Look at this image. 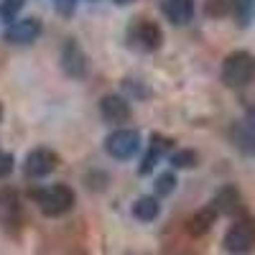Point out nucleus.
<instances>
[{
	"label": "nucleus",
	"mask_w": 255,
	"mask_h": 255,
	"mask_svg": "<svg viewBox=\"0 0 255 255\" xmlns=\"http://www.w3.org/2000/svg\"><path fill=\"white\" fill-rule=\"evenodd\" d=\"M220 79L230 90H243L248 84H253L255 82V54H250L245 49L230 51L222 61Z\"/></svg>",
	"instance_id": "nucleus-1"
},
{
	"label": "nucleus",
	"mask_w": 255,
	"mask_h": 255,
	"mask_svg": "<svg viewBox=\"0 0 255 255\" xmlns=\"http://www.w3.org/2000/svg\"><path fill=\"white\" fill-rule=\"evenodd\" d=\"M33 202L38 204V209L44 212L46 217H61L74 207L77 202V194L74 189L67 186V184H51L46 189H33L31 191Z\"/></svg>",
	"instance_id": "nucleus-2"
},
{
	"label": "nucleus",
	"mask_w": 255,
	"mask_h": 255,
	"mask_svg": "<svg viewBox=\"0 0 255 255\" xmlns=\"http://www.w3.org/2000/svg\"><path fill=\"white\" fill-rule=\"evenodd\" d=\"M255 248V217H238L225 232V250L232 255H248Z\"/></svg>",
	"instance_id": "nucleus-3"
},
{
	"label": "nucleus",
	"mask_w": 255,
	"mask_h": 255,
	"mask_svg": "<svg viewBox=\"0 0 255 255\" xmlns=\"http://www.w3.org/2000/svg\"><path fill=\"white\" fill-rule=\"evenodd\" d=\"M140 148V133L135 128H118L108 138H105V151L115 161H128L138 153Z\"/></svg>",
	"instance_id": "nucleus-4"
},
{
	"label": "nucleus",
	"mask_w": 255,
	"mask_h": 255,
	"mask_svg": "<svg viewBox=\"0 0 255 255\" xmlns=\"http://www.w3.org/2000/svg\"><path fill=\"white\" fill-rule=\"evenodd\" d=\"M56 166H59V153L51 151V148H33V151L26 156L23 161V174L28 179H44L49 174L56 171Z\"/></svg>",
	"instance_id": "nucleus-5"
},
{
	"label": "nucleus",
	"mask_w": 255,
	"mask_h": 255,
	"mask_svg": "<svg viewBox=\"0 0 255 255\" xmlns=\"http://www.w3.org/2000/svg\"><path fill=\"white\" fill-rule=\"evenodd\" d=\"M100 115H102L105 123L123 128L128 120H130V115H133L130 100L123 97V95H105L100 100Z\"/></svg>",
	"instance_id": "nucleus-6"
},
{
	"label": "nucleus",
	"mask_w": 255,
	"mask_h": 255,
	"mask_svg": "<svg viewBox=\"0 0 255 255\" xmlns=\"http://www.w3.org/2000/svg\"><path fill=\"white\" fill-rule=\"evenodd\" d=\"M41 31H44V26H41L38 18H15L5 28V41H10V44H33L41 36Z\"/></svg>",
	"instance_id": "nucleus-7"
},
{
	"label": "nucleus",
	"mask_w": 255,
	"mask_h": 255,
	"mask_svg": "<svg viewBox=\"0 0 255 255\" xmlns=\"http://www.w3.org/2000/svg\"><path fill=\"white\" fill-rule=\"evenodd\" d=\"M212 204H215V209L220 212V215H227V217H243L245 215V199L240 194L238 186H222L217 191V197L212 199Z\"/></svg>",
	"instance_id": "nucleus-8"
},
{
	"label": "nucleus",
	"mask_w": 255,
	"mask_h": 255,
	"mask_svg": "<svg viewBox=\"0 0 255 255\" xmlns=\"http://www.w3.org/2000/svg\"><path fill=\"white\" fill-rule=\"evenodd\" d=\"M61 69L72 79H82L84 74H87V54L79 49V44L74 38H69L61 49Z\"/></svg>",
	"instance_id": "nucleus-9"
},
{
	"label": "nucleus",
	"mask_w": 255,
	"mask_h": 255,
	"mask_svg": "<svg viewBox=\"0 0 255 255\" xmlns=\"http://www.w3.org/2000/svg\"><path fill=\"white\" fill-rule=\"evenodd\" d=\"M130 38L143 49V51H156L161 49L163 44V33H161V26L153 23V20H138L130 31Z\"/></svg>",
	"instance_id": "nucleus-10"
},
{
	"label": "nucleus",
	"mask_w": 255,
	"mask_h": 255,
	"mask_svg": "<svg viewBox=\"0 0 255 255\" xmlns=\"http://www.w3.org/2000/svg\"><path fill=\"white\" fill-rule=\"evenodd\" d=\"M217 217H220V212L215 209V204H207V207L197 209L194 215L186 220V232L191 238H202L212 230V225L217 222Z\"/></svg>",
	"instance_id": "nucleus-11"
},
{
	"label": "nucleus",
	"mask_w": 255,
	"mask_h": 255,
	"mask_svg": "<svg viewBox=\"0 0 255 255\" xmlns=\"http://www.w3.org/2000/svg\"><path fill=\"white\" fill-rule=\"evenodd\" d=\"M174 148V140L171 138H163V135H151V145H148V153L143 156V163L138 166V174L140 176H145V174H151L153 168H156V163H158V158L166 153V151H171Z\"/></svg>",
	"instance_id": "nucleus-12"
},
{
	"label": "nucleus",
	"mask_w": 255,
	"mask_h": 255,
	"mask_svg": "<svg viewBox=\"0 0 255 255\" xmlns=\"http://www.w3.org/2000/svg\"><path fill=\"white\" fill-rule=\"evenodd\" d=\"M20 222V199L13 189H0V225L13 227Z\"/></svg>",
	"instance_id": "nucleus-13"
},
{
	"label": "nucleus",
	"mask_w": 255,
	"mask_h": 255,
	"mask_svg": "<svg viewBox=\"0 0 255 255\" xmlns=\"http://www.w3.org/2000/svg\"><path fill=\"white\" fill-rule=\"evenodd\" d=\"M163 13L174 26H186L194 18V0H166Z\"/></svg>",
	"instance_id": "nucleus-14"
},
{
	"label": "nucleus",
	"mask_w": 255,
	"mask_h": 255,
	"mask_svg": "<svg viewBox=\"0 0 255 255\" xmlns=\"http://www.w3.org/2000/svg\"><path fill=\"white\" fill-rule=\"evenodd\" d=\"M158 215H161V204H158L156 197H140V199H135V204H133V217L135 220L153 222Z\"/></svg>",
	"instance_id": "nucleus-15"
},
{
	"label": "nucleus",
	"mask_w": 255,
	"mask_h": 255,
	"mask_svg": "<svg viewBox=\"0 0 255 255\" xmlns=\"http://www.w3.org/2000/svg\"><path fill=\"white\" fill-rule=\"evenodd\" d=\"M230 135H232V140H235V145L243 153L255 156V130H250L245 123H238V125H232Z\"/></svg>",
	"instance_id": "nucleus-16"
},
{
	"label": "nucleus",
	"mask_w": 255,
	"mask_h": 255,
	"mask_svg": "<svg viewBox=\"0 0 255 255\" xmlns=\"http://www.w3.org/2000/svg\"><path fill=\"white\" fill-rule=\"evenodd\" d=\"M227 5L240 28H248L255 20V0H227Z\"/></svg>",
	"instance_id": "nucleus-17"
},
{
	"label": "nucleus",
	"mask_w": 255,
	"mask_h": 255,
	"mask_svg": "<svg viewBox=\"0 0 255 255\" xmlns=\"http://www.w3.org/2000/svg\"><path fill=\"white\" fill-rule=\"evenodd\" d=\"M199 163V153L191 151V148H181V151L171 153V166L174 168H194Z\"/></svg>",
	"instance_id": "nucleus-18"
},
{
	"label": "nucleus",
	"mask_w": 255,
	"mask_h": 255,
	"mask_svg": "<svg viewBox=\"0 0 255 255\" xmlns=\"http://www.w3.org/2000/svg\"><path fill=\"white\" fill-rule=\"evenodd\" d=\"M176 174L174 171H163L156 176V194L158 197H168V194H174V189H176Z\"/></svg>",
	"instance_id": "nucleus-19"
},
{
	"label": "nucleus",
	"mask_w": 255,
	"mask_h": 255,
	"mask_svg": "<svg viewBox=\"0 0 255 255\" xmlns=\"http://www.w3.org/2000/svg\"><path fill=\"white\" fill-rule=\"evenodd\" d=\"M23 5H26V0H0V18L5 23H13L18 13L23 10Z\"/></svg>",
	"instance_id": "nucleus-20"
},
{
	"label": "nucleus",
	"mask_w": 255,
	"mask_h": 255,
	"mask_svg": "<svg viewBox=\"0 0 255 255\" xmlns=\"http://www.w3.org/2000/svg\"><path fill=\"white\" fill-rule=\"evenodd\" d=\"M227 0H209L207 3V15H225L227 13Z\"/></svg>",
	"instance_id": "nucleus-21"
},
{
	"label": "nucleus",
	"mask_w": 255,
	"mask_h": 255,
	"mask_svg": "<svg viewBox=\"0 0 255 255\" xmlns=\"http://www.w3.org/2000/svg\"><path fill=\"white\" fill-rule=\"evenodd\" d=\"M13 171V156L10 153H0V179L8 176Z\"/></svg>",
	"instance_id": "nucleus-22"
},
{
	"label": "nucleus",
	"mask_w": 255,
	"mask_h": 255,
	"mask_svg": "<svg viewBox=\"0 0 255 255\" xmlns=\"http://www.w3.org/2000/svg\"><path fill=\"white\" fill-rule=\"evenodd\" d=\"M243 123L250 128V130H255V108H250V110H248V118H245Z\"/></svg>",
	"instance_id": "nucleus-23"
},
{
	"label": "nucleus",
	"mask_w": 255,
	"mask_h": 255,
	"mask_svg": "<svg viewBox=\"0 0 255 255\" xmlns=\"http://www.w3.org/2000/svg\"><path fill=\"white\" fill-rule=\"evenodd\" d=\"M118 5H130V3H135V0H115Z\"/></svg>",
	"instance_id": "nucleus-24"
},
{
	"label": "nucleus",
	"mask_w": 255,
	"mask_h": 255,
	"mask_svg": "<svg viewBox=\"0 0 255 255\" xmlns=\"http://www.w3.org/2000/svg\"><path fill=\"white\" fill-rule=\"evenodd\" d=\"M0 120H3V105H0Z\"/></svg>",
	"instance_id": "nucleus-25"
},
{
	"label": "nucleus",
	"mask_w": 255,
	"mask_h": 255,
	"mask_svg": "<svg viewBox=\"0 0 255 255\" xmlns=\"http://www.w3.org/2000/svg\"><path fill=\"white\" fill-rule=\"evenodd\" d=\"M74 255H87V253H74Z\"/></svg>",
	"instance_id": "nucleus-26"
}]
</instances>
